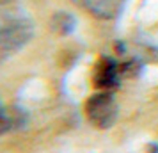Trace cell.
Wrapping results in <instances>:
<instances>
[{"label":"cell","instance_id":"6da1fadb","mask_svg":"<svg viewBox=\"0 0 158 153\" xmlns=\"http://www.w3.org/2000/svg\"><path fill=\"white\" fill-rule=\"evenodd\" d=\"M34 25L27 16L9 13L0 7V48L15 52L27 45L32 37Z\"/></svg>","mask_w":158,"mask_h":153},{"label":"cell","instance_id":"7a4b0ae2","mask_svg":"<svg viewBox=\"0 0 158 153\" xmlns=\"http://www.w3.org/2000/svg\"><path fill=\"white\" fill-rule=\"evenodd\" d=\"M85 114L89 117L91 125L96 128L107 130L117 121V114H119V107L115 102L114 95L110 91H101L93 95L85 103Z\"/></svg>","mask_w":158,"mask_h":153},{"label":"cell","instance_id":"3957f363","mask_svg":"<svg viewBox=\"0 0 158 153\" xmlns=\"http://www.w3.org/2000/svg\"><path fill=\"white\" fill-rule=\"evenodd\" d=\"M121 64L112 57H101L94 68V86L101 91H112L121 84Z\"/></svg>","mask_w":158,"mask_h":153},{"label":"cell","instance_id":"277c9868","mask_svg":"<svg viewBox=\"0 0 158 153\" xmlns=\"http://www.w3.org/2000/svg\"><path fill=\"white\" fill-rule=\"evenodd\" d=\"M75 2L96 18L110 20L119 15L124 0H75Z\"/></svg>","mask_w":158,"mask_h":153},{"label":"cell","instance_id":"5b68a950","mask_svg":"<svg viewBox=\"0 0 158 153\" xmlns=\"http://www.w3.org/2000/svg\"><path fill=\"white\" fill-rule=\"evenodd\" d=\"M50 27L53 32H57L60 36H68V34H71L73 30L77 29V18L71 13L57 11V13H53V16H52Z\"/></svg>","mask_w":158,"mask_h":153},{"label":"cell","instance_id":"8992f818","mask_svg":"<svg viewBox=\"0 0 158 153\" xmlns=\"http://www.w3.org/2000/svg\"><path fill=\"white\" fill-rule=\"evenodd\" d=\"M20 125H22V114H18L16 109H7L0 103V135Z\"/></svg>","mask_w":158,"mask_h":153},{"label":"cell","instance_id":"52a82bcc","mask_svg":"<svg viewBox=\"0 0 158 153\" xmlns=\"http://www.w3.org/2000/svg\"><path fill=\"white\" fill-rule=\"evenodd\" d=\"M140 70H142V66H140V62H139V61H135V59L126 61V62H121V73H123V77H135V75H139V73H140Z\"/></svg>","mask_w":158,"mask_h":153},{"label":"cell","instance_id":"ba28073f","mask_svg":"<svg viewBox=\"0 0 158 153\" xmlns=\"http://www.w3.org/2000/svg\"><path fill=\"white\" fill-rule=\"evenodd\" d=\"M146 153H158V142H148V146H146Z\"/></svg>","mask_w":158,"mask_h":153},{"label":"cell","instance_id":"9c48e42d","mask_svg":"<svg viewBox=\"0 0 158 153\" xmlns=\"http://www.w3.org/2000/svg\"><path fill=\"white\" fill-rule=\"evenodd\" d=\"M11 2H15V0H0V7H4V6H7Z\"/></svg>","mask_w":158,"mask_h":153}]
</instances>
